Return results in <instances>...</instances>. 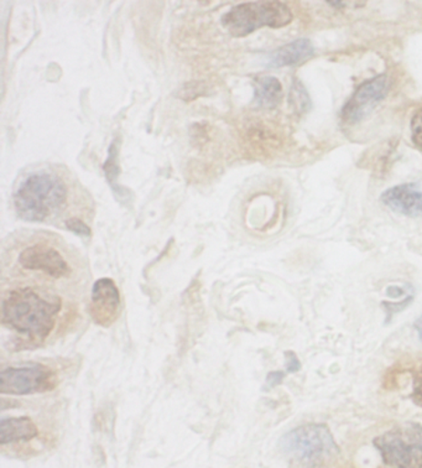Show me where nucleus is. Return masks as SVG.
Returning a JSON list of instances; mask_svg holds the SVG:
<instances>
[{
	"label": "nucleus",
	"mask_w": 422,
	"mask_h": 468,
	"mask_svg": "<svg viewBox=\"0 0 422 468\" xmlns=\"http://www.w3.org/2000/svg\"><path fill=\"white\" fill-rule=\"evenodd\" d=\"M76 309L54 290L20 285L3 290L2 324L19 335L20 340L40 346L71 320Z\"/></svg>",
	"instance_id": "nucleus-1"
},
{
	"label": "nucleus",
	"mask_w": 422,
	"mask_h": 468,
	"mask_svg": "<svg viewBox=\"0 0 422 468\" xmlns=\"http://www.w3.org/2000/svg\"><path fill=\"white\" fill-rule=\"evenodd\" d=\"M68 192L60 176L38 171L26 176L14 192V207L24 221L45 222L64 211Z\"/></svg>",
	"instance_id": "nucleus-2"
},
{
	"label": "nucleus",
	"mask_w": 422,
	"mask_h": 468,
	"mask_svg": "<svg viewBox=\"0 0 422 468\" xmlns=\"http://www.w3.org/2000/svg\"><path fill=\"white\" fill-rule=\"evenodd\" d=\"M280 446L289 459L307 467H317L336 456L340 450L330 429L322 424H307L282 436Z\"/></svg>",
	"instance_id": "nucleus-3"
},
{
	"label": "nucleus",
	"mask_w": 422,
	"mask_h": 468,
	"mask_svg": "<svg viewBox=\"0 0 422 468\" xmlns=\"http://www.w3.org/2000/svg\"><path fill=\"white\" fill-rule=\"evenodd\" d=\"M294 19L288 5L281 2H252L233 6L222 16V26L235 37H244L268 27L273 29L289 26Z\"/></svg>",
	"instance_id": "nucleus-4"
},
{
	"label": "nucleus",
	"mask_w": 422,
	"mask_h": 468,
	"mask_svg": "<svg viewBox=\"0 0 422 468\" xmlns=\"http://www.w3.org/2000/svg\"><path fill=\"white\" fill-rule=\"evenodd\" d=\"M384 463L393 468H422V425L406 422L375 440Z\"/></svg>",
	"instance_id": "nucleus-5"
},
{
	"label": "nucleus",
	"mask_w": 422,
	"mask_h": 468,
	"mask_svg": "<svg viewBox=\"0 0 422 468\" xmlns=\"http://www.w3.org/2000/svg\"><path fill=\"white\" fill-rule=\"evenodd\" d=\"M58 383V373L43 363L8 367L0 372V393L3 396H33L47 393L55 389Z\"/></svg>",
	"instance_id": "nucleus-6"
},
{
	"label": "nucleus",
	"mask_w": 422,
	"mask_h": 468,
	"mask_svg": "<svg viewBox=\"0 0 422 468\" xmlns=\"http://www.w3.org/2000/svg\"><path fill=\"white\" fill-rule=\"evenodd\" d=\"M23 271L38 274L44 281H65L71 275V265L58 248L47 243H34L23 248L17 256Z\"/></svg>",
	"instance_id": "nucleus-7"
},
{
	"label": "nucleus",
	"mask_w": 422,
	"mask_h": 468,
	"mask_svg": "<svg viewBox=\"0 0 422 468\" xmlns=\"http://www.w3.org/2000/svg\"><path fill=\"white\" fill-rule=\"evenodd\" d=\"M389 90V80L385 75L375 76L355 90L353 96L342 110V121L354 125L365 120L384 99Z\"/></svg>",
	"instance_id": "nucleus-8"
},
{
	"label": "nucleus",
	"mask_w": 422,
	"mask_h": 468,
	"mask_svg": "<svg viewBox=\"0 0 422 468\" xmlns=\"http://www.w3.org/2000/svg\"><path fill=\"white\" fill-rule=\"evenodd\" d=\"M121 292L113 279L100 278L90 294V315L97 324L110 327L121 315Z\"/></svg>",
	"instance_id": "nucleus-9"
},
{
	"label": "nucleus",
	"mask_w": 422,
	"mask_h": 468,
	"mask_svg": "<svg viewBox=\"0 0 422 468\" xmlns=\"http://www.w3.org/2000/svg\"><path fill=\"white\" fill-rule=\"evenodd\" d=\"M40 438V428L29 415L3 417L0 420V446H26Z\"/></svg>",
	"instance_id": "nucleus-10"
},
{
	"label": "nucleus",
	"mask_w": 422,
	"mask_h": 468,
	"mask_svg": "<svg viewBox=\"0 0 422 468\" xmlns=\"http://www.w3.org/2000/svg\"><path fill=\"white\" fill-rule=\"evenodd\" d=\"M380 201L392 211L407 216V218H420L422 216V190L415 184L399 185L388 188Z\"/></svg>",
	"instance_id": "nucleus-11"
},
{
	"label": "nucleus",
	"mask_w": 422,
	"mask_h": 468,
	"mask_svg": "<svg viewBox=\"0 0 422 468\" xmlns=\"http://www.w3.org/2000/svg\"><path fill=\"white\" fill-rule=\"evenodd\" d=\"M315 55V48L311 41L307 38H298L279 48L278 50L271 52L269 55L268 66L269 68L279 69L286 68V66H295L303 64V62L310 60Z\"/></svg>",
	"instance_id": "nucleus-12"
},
{
	"label": "nucleus",
	"mask_w": 422,
	"mask_h": 468,
	"mask_svg": "<svg viewBox=\"0 0 422 468\" xmlns=\"http://www.w3.org/2000/svg\"><path fill=\"white\" fill-rule=\"evenodd\" d=\"M282 100V86L277 77L261 76L254 83V102L264 110H273Z\"/></svg>",
	"instance_id": "nucleus-13"
},
{
	"label": "nucleus",
	"mask_w": 422,
	"mask_h": 468,
	"mask_svg": "<svg viewBox=\"0 0 422 468\" xmlns=\"http://www.w3.org/2000/svg\"><path fill=\"white\" fill-rule=\"evenodd\" d=\"M290 104L298 113H305L311 108L309 93L299 80H294L290 90Z\"/></svg>",
	"instance_id": "nucleus-14"
},
{
	"label": "nucleus",
	"mask_w": 422,
	"mask_h": 468,
	"mask_svg": "<svg viewBox=\"0 0 422 468\" xmlns=\"http://www.w3.org/2000/svg\"><path fill=\"white\" fill-rule=\"evenodd\" d=\"M208 92V86L205 82H188L179 90L181 100L191 102V101L198 99V97L206 96Z\"/></svg>",
	"instance_id": "nucleus-15"
},
{
	"label": "nucleus",
	"mask_w": 422,
	"mask_h": 468,
	"mask_svg": "<svg viewBox=\"0 0 422 468\" xmlns=\"http://www.w3.org/2000/svg\"><path fill=\"white\" fill-rule=\"evenodd\" d=\"M117 148L115 143L110 148V158H108L106 165H104V173H106L108 184L114 188L115 180L120 175V167L117 165Z\"/></svg>",
	"instance_id": "nucleus-16"
},
{
	"label": "nucleus",
	"mask_w": 422,
	"mask_h": 468,
	"mask_svg": "<svg viewBox=\"0 0 422 468\" xmlns=\"http://www.w3.org/2000/svg\"><path fill=\"white\" fill-rule=\"evenodd\" d=\"M411 141L414 145L422 152V108L411 118Z\"/></svg>",
	"instance_id": "nucleus-17"
},
{
	"label": "nucleus",
	"mask_w": 422,
	"mask_h": 468,
	"mask_svg": "<svg viewBox=\"0 0 422 468\" xmlns=\"http://www.w3.org/2000/svg\"><path fill=\"white\" fill-rule=\"evenodd\" d=\"M65 226L66 229L71 230L77 236L82 237V239H90V229L82 219L76 218H69L68 221H65Z\"/></svg>",
	"instance_id": "nucleus-18"
},
{
	"label": "nucleus",
	"mask_w": 422,
	"mask_h": 468,
	"mask_svg": "<svg viewBox=\"0 0 422 468\" xmlns=\"http://www.w3.org/2000/svg\"><path fill=\"white\" fill-rule=\"evenodd\" d=\"M411 399L422 408V367L413 370V394Z\"/></svg>",
	"instance_id": "nucleus-19"
},
{
	"label": "nucleus",
	"mask_w": 422,
	"mask_h": 468,
	"mask_svg": "<svg viewBox=\"0 0 422 468\" xmlns=\"http://www.w3.org/2000/svg\"><path fill=\"white\" fill-rule=\"evenodd\" d=\"M285 357H286V369H288V372H298L300 368H301V363H300L299 358L296 357V355L294 352L288 351L285 352Z\"/></svg>",
	"instance_id": "nucleus-20"
},
{
	"label": "nucleus",
	"mask_w": 422,
	"mask_h": 468,
	"mask_svg": "<svg viewBox=\"0 0 422 468\" xmlns=\"http://www.w3.org/2000/svg\"><path fill=\"white\" fill-rule=\"evenodd\" d=\"M282 378H284V373L282 372H271L269 373L268 376V384L270 387L278 386V384H280L282 382Z\"/></svg>",
	"instance_id": "nucleus-21"
},
{
	"label": "nucleus",
	"mask_w": 422,
	"mask_h": 468,
	"mask_svg": "<svg viewBox=\"0 0 422 468\" xmlns=\"http://www.w3.org/2000/svg\"><path fill=\"white\" fill-rule=\"evenodd\" d=\"M403 294V289L397 288V286H392V288L388 289V295L392 296V298H399Z\"/></svg>",
	"instance_id": "nucleus-22"
},
{
	"label": "nucleus",
	"mask_w": 422,
	"mask_h": 468,
	"mask_svg": "<svg viewBox=\"0 0 422 468\" xmlns=\"http://www.w3.org/2000/svg\"><path fill=\"white\" fill-rule=\"evenodd\" d=\"M415 330H417L418 337H420V340L422 341V315L418 317L417 323H415Z\"/></svg>",
	"instance_id": "nucleus-23"
}]
</instances>
